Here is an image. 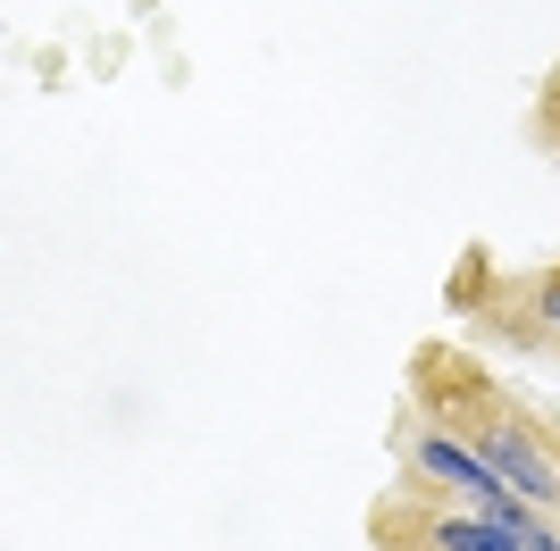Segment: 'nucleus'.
I'll return each instance as SVG.
<instances>
[{
  "mask_svg": "<svg viewBox=\"0 0 560 551\" xmlns=\"http://www.w3.org/2000/svg\"><path fill=\"white\" fill-rule=\"evenodd\" d=\"M452 435H468V452L486 459L527 509L560 518V452L536 435V426H518L511 410H452Z\"/></svg>",
  "mask_w": 560,
  "mask_h": 551,
  "instance_id": "nucleus-1",
  "label": "nucleus"
}]
</instances>
